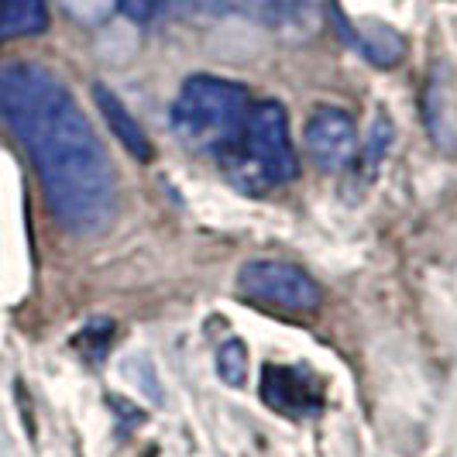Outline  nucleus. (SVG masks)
Masks as SVG:
<instances>
[{
	"label": "nucleus",
	"mask_w": 457,
	"mask_h": 457,
	"mask_svg": "<svg viewBox=\"0 0 457 457\" xmlns=\"http://www.w3.org/2000/svg\"><path fill=\"white\" fill-rule=\"evenodd\" d=\"M262 399L282 416H310L320 410V392L296 368L269 365L262 371Z\"/></svg>",
	"instance_id": "423d86ee"
},
{
	"label": "nucleus",
	"mask_w": 457,
	"mask_h": 457,
	"mask_svg": "<svg viewBox=\"0 0 457 457\" xmlns=\"http://www.w3.org/2000/svg\"><path fill=\"white\" fill-rule=\"evenodd\" d=\"M217 371L228 386H241L248 375V347L241 341H228L217 351Z\"/></svg>",
	"instance_id": "f8f14e48"
},
{
	"label": "nucleus",
	"mask_w": 457,
	"mask_h": 457,
	"mask_svg": "<svg viewBox=\"0 0 457 457\" xmlns=\"http://www.w3.org/2000/svg\"><path fill=\"white\" fill-rule=\"evenodd\" d=\"M206 4L213 11L237 14V18H248L254 24L286 28V24H296L306 14V4L310 0H206Z\"/></svg>",
	"instance_id": "6e6552de"
},
{
	"label": "nucleus",
	"mask_w": 457,
	"mask_h": 457,
	"mask_svg": "<svg viewBox=\"0 0 457 457\" xmlns=\"http://www.w3.org/2000/svg\"><path fill=\"white\" fill-rule=\"evenodd\" d=\"M172 4H176V0H117L120 14H124V18H131L135 24L155 21V18H162Z\"/></svg>",
	"instance_id": "4468645a"
},
{
	"label": "nucleus",
	"mask_w": 457,
	"mask_h": 457,
	"mask_svg": "<svg viewBox=\"0 0 457 457\" xmlns=\"http://www.w3.org/2000/svg\"><path fill=\"white\" fill-rule=\"evenodd\" d=\"M306 152L323 172H341L358 159V131L341 107H317L306 120Z\"/></svg>",
	"instance_id": "39448f33"
},
{
	"label": "nucleus",
	"mask_w": 457,
	"mask_h": 457,
	"mask_svg": "<svg viewBox=\"0 0 457 457\" xmlns=\"http://www.w3.org/2000/svg\"><path fill=\"white\" fill-rule=\"evenodd\" d=\"M444 111H451V79H447V72H440L434 83H430V90H427V131L434 135V141L440 148H447V137L444 131H457L454 117H447Z\"/></svg>",
	"instance_id": "9b49d317"
},
{
	"label": "nucleus",
	"mask_w": 457,
	"mask_h": 457,
	"mask_svg": "<svg viewBox=\"0 0 457 457\" xmlns=\"http://www.w3.org/2000/svg\"><path fill=\"white\" fill-rule=\"evenodd\" d=\"M48 28L46 0H0V42L42 35Z\"/></svg>",
	"instance_id": "1a4fd4ad"
},
{
	"label": "nucleus",
	"mask_w": 457,
	"mask_h": 457,
	"mask_svg": "<svg viewBox=\"0 0 457 457\" xmlns=\"http://www.w3.org/2000/svg\"><path fill=\"white\" fill-rule=\"evenodd\" d=\"M93 96H96V107H100V114H104V124L114 131V137L128 148V155H135L137 162H152L155 155V148H152V137L145 135V128L137 124V117L120 104V96H117L111 87H104V83H96L93 87Z\"/></svg>",
	"instance_id": "0eeeda50"
},
{
	"label": "nucleus",
	"mask_w": 457,
	"mask_h": 457,
	"mask_svg": "<svg viewBox=\"0 0 457 457\" xmlns=\"http://www.w3.org/2000/svg\"><path fill=\"white\" fill-rule=\"evenodd\" d=\"M237 289L248 299H258L286 313H310L323 299V289L313 275L303 272L293 262H269V258L248 262L237 272Z\"/></svg>",
	"instance_id": "20e7f679"
},
{
	"label": "nucleus",
	"mask_w": 457,
	"mask_h": 457,
	"mask_svg": "<svg viewBox=\"0 0 457 457\" xmlns=\"http://www.w3.org/2000/svg\"><path fill=\"white\" fill-rule=\"evenodd\" d=\"M234 186H282L299 172L296 152L289 141V117L278 100H262L252 104L245 131L237 137V145L224 155Z\"/></svg>",
	"instance_id": "7ed1b4c3"
},
{
	"label": "nucleus",
	"mask_w": 457,
	"mask_h": 457,
	"mask_svg": "<svg viewBox=\"0 0 457 457\" xmlns=\"http://www.w3.org/2000/svg\"><path fill=\"white\" fill-rule=\"evenodd\" d=\"M111 337H114V327L107 320H93L83 334H76V341H72V347L79 351V354H87V358H104L107 354V344H111Z\"/></svg>",
	"instance_id": "ddd939ff"
},
{
	"label": "nucleus",
	"mask_w": 457,
	"mask_h": 457,
	"mask_svg": "<svg viewBox=\"0 0 457 457\" xmlns=\"http://www.w3.org/2000/svg\"><path fill=\"white\" fill-rule=\"evenodd\" d=\"M351 46L361 48L368 59L375 62V66H395L399 59H403V52H406V42L392 31L389 24H358V28H351Z\"/></svg>",
	"instance_id": "9d476101"
},
{
	"label": "nucleus",
	"mask_w": 457,
	"mask_h": 457,
	"mask_svg": "<svg viewBox=\"0 0 457 457\" xmlns=\"http://www.w3.org/2000/svg\"><path fill=\"white\" fill-rule=\"evenodd\" d=\"M248 111H252V100L241 83L200 72L186 79L172 104V131L189 148L224 159L245 131Z\"/></svg>",
	"instance_id": "f03ea898"
},
{
	"label": "nucleus",
	"mask_w": 457,
	"mask_h": 457,
	"mask_svg": "<svg viewBox=\"0 0 457 457\" xmlns=\"http://www.w3.org/2000/svg\"><path fill=\"white\" fill-rule=\"evenodd\" d=\"M0 124L24 145L59 228L93 237L114 224V162L55 72L35 62L0 66Z\"/></svg>",
	"instance_id": "f257e3e1"
},
{
	"label": "nucleus",
	"mask_w": 457,
	"mask_h": 457,
	"mask_svg": "<svg viewBox=\"0 0 457 457\" xmlns=\"http://www.w3.org/2000/svg\"><path fill=\"white\" fill-rule=\"evenodd\" d=\"M389 137H392V131H389V120L382 117V120H375L371 124V135H368V148H365V169H375L378 162H382V155H386V148H389Z\"/></svg>",
	"instance_id": "2eb2a0df"
}]
</instances>
